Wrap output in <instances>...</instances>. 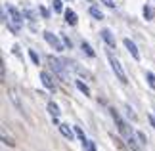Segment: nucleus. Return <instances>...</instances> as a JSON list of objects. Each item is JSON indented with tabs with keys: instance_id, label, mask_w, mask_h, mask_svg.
I'll return each instance as SVG.
<instances>
[{
	"instance_id": "nucleus-22",
	"label": "nucleus",
	"mask_w": 155,
	"mask_h": 151,
	"mask_svg": "<svg viewBox=\"0 0 155 151\" xmlns=\"http://www.w3.org/2000/svg\"><path fill=\"white\" fill-rule=\"evenodd\" d=\"M75 132H77V136H79L82 142L86 140V136H84V132H82V128H81V126H75Z\"/></svg>"
},
{
	"instance_id": "nucleus-21",
	"label": "nucleus",
	"mask_w": 155,
	"mask_h": 151,
	"mask_svg": "<svg viewBox=\"0 0 155 151\" xmlns=\"http://www.w3.org/2000/svg\"><path fill=\"white\" fill-rule=\"evenodd\" d=\"M0 77H2V82L6 80V65H4V59L0 61Z\"/></svg>"
},
{
	"instance_id": "nucleus-12",
	"label": "nucleus",
	"mask_w": 155,
	"mask_h": 151,
	"mask_svg": "<svg viewBox=\"0 0 155 151\" xmlns=\"http://www.w3.org/2000/svg\"><path fill=\"white\" fill-rule=\"evenodd\" d=\"M65 21L69 23V25H77V21H79V17H77V14L73 10H65Z\"/></svg>"
},
{
	"instance_id": "nucleus-19",
	"label": "nucleus",
	"mask_w": 155,
	"mask_h": 151,
	"mask_svg": "<svg viewBox=\"0 0 155 151\" xmlns=\"http://www.w3.org/2000/svg\"><path fill=\"white\" fill-rule=\"evenodd\" d=\"M54 11H63V4H61V0H54Z\"/></svg>"
},
{
	"instance_id": "nucleus-28",
	"label": "nucleus",
	"mask_w": 155,
	"mask_h": 151,
	"mask_svg": "<svg viewBox=\"0 0 155 151\" xmlns=\"http://www.w3.org/2000/svg\"><path fill=\"white\" fill-rule=\"evenodd\" d=\"M63 42H65V46H69V48H71V40H69L67 37H65V38H63Z\"/></svg>"
},
{
	"instance_id": "nucleus-9",
	"label": "nucleus",
	"mask_w": 155,
	"mask_h": 151,
	"mask_svg": "<svg viewBox=\"0 0 155 151\" xmlns=\"http://www.w3.org/2000/svg\"><path fill=\"white\" fill-rule=\"evenodd\" d=\"M48 113H50V117H52L54 123L59 124V115H61V111H59V105L54 103V101H48Z\"/></svg>"
},
{
	"instance_id": "nucleus-25",
	"label": "nucleus",
	"mask_w": 155,
	"mask_h": 151,
	"mask_svg": "<svg viewBox=\"0 0 155 151\" xmlns=\"http://www.w3.org/2000/svg\"><path fill=\"white\" fill-rule=\"evenodd\" d=\"M38 10H40V14H42V17H44V19H48V15H50V14H48V10H46V8H42V6H40Z\"/></svg>"
},
{
	"instance_id": "nucleus-17",
	"label": "nucleus",
	"mask_w": 155,
	"mask_h": 151,
	"mask_svg": "<svg viewBox=\"0 0 155 151\" xmlns=\"http://www.w3.org/2000/svg\"><path fill=\"white\" fill-rule=\"evenodd\" d=\"M82 147H84V151H96V146H94L92 140H84L82 142Z\"/></svg>"
},
{
	"instance_id": "nucleus-27",
	"label": "nucleus",
	"mask_w": 155,
	"mask_h": 151,
	"mask_svg": "<svg viewBox=\"0 0 155 151\" xmlns=\"http://www.w3.org/2000/svg\"><path fill=\"white\" fill-rule=\"evenodd\" d=\"M147 119H150V123H151V126H153V128H155V115H150V117H147Z\"/></svg>"
},
{
	"instance_id": "nucleus-18",
	"label": "nucleus",
	"mask_w": 155,
	"mask_h": 151,
	"mask_svg": "<svg viewBox=\"0 0 155 151\" xmlns=\"http://www.w3.org/2000/svg\"><path fill=\"white\" fill-rule=\"evenodd\" d=\"M29 57L33 59V63H35V65H40V57H38V54L35 52V50H29Z\"/></svg>"
},
{
	"instance_id": "nucleus-10",
	"label": "nucleus",
	"mask_w": 155,
	"mask_h": 151,
	"mask_svg": "<svg viewBox=\"0 0 155 151\" xmlns=\"http://www.w3.org/2000/svg\"><path fill=\"white\" fill-rule=\"evenodd\" d=\"M40 80H42L44 88H48V90L56 88V86H54V78H52V75L48 73V71H42V73H40Z\"/></svg>"
},
{
	"instance_id": "nucleus-3",
	"label": "nucleus",
	"mask_w": 155,
	"mask_h": 151,
	"mask_svg": "<svg viewBox=\"0 0 155 151\" xmlns=\"http://www.w3.org/2000/svg\"><path fill=\"white\" fill-rule=\"evenodd\" d=\"M107 59H109V65H111V69H113V73H115V77H117L123 84H127V82H128V78H127V73H124V69H123L121 61H119V59L113 56V54H109V56H107Z\"/></svg>"
},
{
	"instance_id": "nucleus-8",
	"label": "nucleus",
	"mask_w": 155,
	"mask_h": 151,
	"mask_svg": "<svg viewBox=\"0 0 155 151\" xmlns=\"http://www.w3.org/2000/svg\"><path fill=\"white\" fill-rule=\"evenodd\" d=\"M8 94H10L12 103H14V105L17 107V111H19V113H25V109H23V103H21L19 96H17V92H15V88H10V90H8Z\"/></svg>"
},
{
	"instance_id": "nucleus-11",
	"label": "nucleus",
	"mask_w": 155,
	"mask_h": 151,
	"mask_svg": "<svg viewBox=\"0 0 155 151\" xmlns=\"http://www.w3.org/2000/svg\"><path fill=\"white\" fill-rule=\"evenodd\" d=\"M102 38H104V42H105V44L109 46V48H115L117 42H115V37L111 34L109 29H102Z\"/></svg>"
},
{
	"instance_id": "nucleus-26",
	"label": "nucleus",
	"mask_w": 155,
	"mask_h": 151,
	"mask_svg": "<svg viewBox=\"0 0 155 151\" xmlns=\"http://www.w3.org/2000/svg\"><path fill=\"white\" fill-rule=\"evenodd\" d=\"M136 136H138V140H140L142 143H146V142H147V138H146L144 134H142V132H136Z\"/></svg>"
},
{
	"instance_id": "nucleus-13",
	"label": "nucleus",
	"mask_w": 155,
	"mask_h": 151,
	"mask_svg": "<svg viewBox=\"0 0 155 151\" xmlns=\"http://www.w3.org/2000/svg\"><path fill=\"white\" fill-rule=\"evenodd\" d=\"M90 15L94 17V19H104V14H102V10L98 8V6H90Z\"/></svg>"
},
{
	"instance_id": "nucleus-23",
	"label": "nucleus",
	"mask_w": 155,
	"mask_h": 151,
	"mask_svg": "<svg viewBox=\"0 0 155 151\" xmlns=\"http://www.w3.org/2000/svg\"><path fill=\"white\" fill-rule=\"evenodd\" d=\"M144 15H146V19H151V8L150 6H144Z\"/></svg>"
},
{
	"instance_id": "nucleus-7",
	"label": "nucleus",
	"mask_w": 155,
	"mask_h": 151,
	"mask_svg": "<svg viewBox=\"0 0 155 151\" xmlns=\"http://www.w3.org/2000/svg\"><path fill=\"white\" fill-rule=\"evenodd\" d=\"M58 126H59V132H61V136H63V138H67L69 142H73V140H75V134H77V132L71 128L69 124H63V123H61V124H58Z\"/></svg>"
},
{
	"instance_id": "nucleus-15",
	"label": "nucleus",
	"mask_w": 155,
	"mask_h": 151,
	"mask_svg": "<svg viewBox=\"0 0 155 151\" xmlns=\"http://www.w3.org/2000/svg\"><path fill=\"white\" fill-rule=\"evenodd\" d=\"M81 46H82V50H84V54H86V56H88V57H94V56H96V52H94V50H92V46H90V44H88V42H82V44H81Z\"/></svg>"
},
{
	"instance_id": "nucleus-6",
	"label": "nucleus",
	"mask_w": 155,
	"mask_h": 151,
	"mask_svg": "<svg viewBox=\"0 0 155 151\" xmlns=\"http://www.w3.org/2000/svg\"><path fill=\"white\" fill-rule=\"evenodd\" d=\"M123 44H124V48L128 50V54H130V56H132V57L136 59V61H138V59H140V52H138V46H136V44H134V42L130 40V38H124V40H123Z\"/></svg>"
},
{
	"instance_id": "nucleus-16",
	"label": "nucleus",
	"mask_w": 155,
	"mask_h": 151,
	"mask_svg": "<svg viewBox=\"0 0 155 151\" xmlns=\"http://www.w3.org/2000/svg\"><path fill=\"white\" fill-rule=\"evenodd\" d=\"M146 78H147V84H150V88L155 90V75L151 71H146Z\"/></svg>"
},
{
	"instance_id": "nucleus-20",
	"label": "nucleus",
	"mask_w": 155,
	"mask_h": 151,
	"mask_svg": "<svg viewBox=\"0 0 155 151\" xmlns=\"http://www.w3.org/2000/svg\"><path fill=\"white\" fill-rule=\"evenodd\" d=\"M2 142L6 143V146H10V147H14V146H15V142L12 140V138H6V134H2Z\"/></svg>"
},
{
	"instance_id": "nucleus-4",
	"label": "nucleus",
	"mask_w": 155,
	"mask_h": 151,
	"mask_svg": "<svg viewBox=\"0 0 155 151\" xmlns=\"http://www.w3.org/2000/svg\"><path fill=\"white\" fill-rule=\"evenodd\" d=\"M48 63H50L52 71H54V73H56L59 78H61V80H69V75H67V71H65V65H63L61 59L50 56V57H48Z\"/></svg>"
},
{
	"instance_id": "nucleus-14",
	"label": "nucleus",
	"mask_w": 155,
	"mask_h": 151,
	"mask_svg": "<svg viewBox=\"0 0 155 151\" xmlns=\"http://www.w3.org/2000/svg\"><path fill=\"white\" fill-rule=\"evenodd\" d=\"M75 86H77V88H79V90H81V92H82V94H84V96H90V88H88V86H86V84H84V82H82V80H81V78H79V80H75Z\"/></svg>"
},
{
	"instance_id": "nucleus-2",
	"label": "nucleus",
	"mask_w": 155,
	"mask_h": 151,
	"mask_svg": "<svg viewBox=\"0 0 155 151\" xmlns=\"http://www.w3.org/2000/svg\"><path fill=\"white\" fill-rule=\"evenodd\" d=\"M6 8H8V15H10V17H2L4 25H6V23H14L17 29H21V25H23V14L15 8L14 4H8Z\"/></svg>"
},
{
	"instance_id": "nucleus-24",
	"label": "nucleus",
	"mask_w": 155,
	"mask_h": 151,
	"mask_svg": "<svg viewBox=\"0 0 155 151\" xmlns=\"http://www.w3.org/2000/svg\"><path fill=\"white\" fill-rule=\"evenodd\" d=\"M100 2H102V4H105L107 8H115V2H113V0H100Z\"/></svg>"
},
{
	"instance_id": "nucleus-5",
	"label": "nucleus",
	"mask_w": 155,
	"mask_h": 151,
	"mask_svg": "<svg viewBox=\"0 0 155 151\" xmlns=\"http://www.w3.org/2000/svg\"><path fill=\"white\" fill-rule=\"evenodd\" d=\"M42 37H44V40L48 42V44H50L56 52H63V50H65V42H61V40L58 38V34H54L52 31H44Z\"/></svg>"
},
{
	"instance_id": "nucleus-1",
	"label": "nucleus",
	"mask_w": 155,
	"mask_h": 151,
	"mask_svg": "<svg viewBox=\"0 0 155 151\" xmlns=\"http://www.w3.org/2000/svg\"><path fill=\"white\" fill-rule=\"evenodd\" d=\"M111 117H113V120H115V124H117V130H119V134H121L124 140H127V143L130 147H132L134 151H140V147H138V143H136V138L138 136H134V132H132V128H128L127 126V123L121 119V115H119L115 109H111Z\"/></svg>"
}]
</instances>
